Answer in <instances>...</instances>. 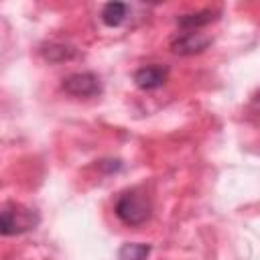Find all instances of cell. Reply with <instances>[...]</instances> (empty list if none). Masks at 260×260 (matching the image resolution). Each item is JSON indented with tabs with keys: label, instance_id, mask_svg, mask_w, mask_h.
Wrapping results in <instances>:
<instances>
[{
	"label": "cell",
	"instance_id": "obj_4",
	"mask_svg": "<svg viewBox=\"0 0 260 260\" xmlns=\"http://www.w3.org/2000/svg\"><path fill=\"white\" fill-rule=\"evenodd\" d=\"M211 45V37L199 30H183L171 39V51L177 55H197Z\"/></svg>",
	"mask_w": 260,
	"mask_h": 260
},
{
	"label": "cell",
	"instance_id": "obj_7",
	"mask_svg": "<svg viewBox=\"0 0 260 260\" xmlns=\"http://www.w3.org/2000/svg\"><path fill=\"white\" fill-rule=\"evenodd\" d=\"M128 16V4L124 2H108L102 6V12H100V18L106 26L114 28V26H120Z\"/></svg>",
	"mask_w": 260,
	"mask_h": 260
},
{
	"label": "cell",
	"instance_id": "obj_6",
	"mask_svg": "<svg viewBox=\"0 0 260 260\" xmlns=\"http://www.w3.org/2000/svg\"><path fill=\"white\" fill-rule=\"evenodd\" d=\"M217 18H219V10H197V12L179 16L177 18V24L183 30H199V28L215 22Z\"/></svg>",
	"mask_w": 260,
	"mask_h": 260
},
{
	"label": "cell",
	"instance_id": "obj_3",
	"mask_svg": "<svg viewBox=\"0 0 260 260\" xmlns=\"http://www.w3.org/2000/svg\"><path fill=\"white\" fill-rule=\"evenodd\" d=\"M63 91L73 95V98H93L102 93V81L95 73L91 71H81V73H71L63 79L61 83Z\"/></svg>",
	"mask_w": 260,
	"mask_h": 260
},
{
	"label": "cell",
	"instance_id": "obj_2",
	"mask_svg": "<svg viewBox=\"0 0 260 260\" xmlns=\"http://www.w3.org/2000/svg\"><path fill=\"white\" fill-rule=\"evenodd\" d=\"M39 225V213L20 203H6L0 211V232L2 236H18L30 232Z\"/></svg>",
	"mask_w": 260,
	"mask_h": 260
},
{
	"label": "cell",
	"instance_id": "obj_8",
	"mask_svg": "<svg viewBox=\"0 0 260 260\" xmlns=\"http://www.w3.org/2000/svg\"><path fill=\"white\" fill-rule=\"evenodd\" d=\"M41 55L51 61V63H61V61H69L77 55V51L71 47V45H63V43H49V45H43L41 49Z\"/></svg>",
	"mask_w": 260,
	"mask_h": 260
},
{
	"label": "cell",
	"instance_id": "obj_1",
	"mask_svg": "<svg viewBox=\"0 0 260 260\" xmlns=\"http://www.w3.org/2000/svg\"><path fill=\"white\" fill-rule=\"evenodd\" d=\"M114 211L118 215V219L130 228L142 225L148 215H150V201L148 197L138 191V189H128L124 193H120V197L116 199Z\"/></svg>",
	"mask_w": 260,
	"mask_h": 260
},
{
	"label": "cell",
	"instance_id": "obj_9",
	"mask_svg": "<svg viewBox=\"0 0 260 260\" xmlns=\"http://www.w3.org/2000/svg\"><path fill=\"white\" fill-rule=\"evenodd\" d=\"M148 254H150V246L148 244L128 242L118 250V260H146Z\"/></svg>",
	"mask_w": 260,
	"mask_h": 260
},
{
	"label": "cell",
	"instance_id": "obj_5",
	"mask_svg": "<svg viewBox=\"0 0 260 260\" xmlns=\"http://www.w3.org/2000/svg\"><path fill=\"white\" fill-rule=\"evenodd\" d=\"M167 77H169V67L167 65H158V63H152V65L140 67L134 73V83H136V87H140L144 91H150V89L160 87L167 81Z\"/></svg>",
	"mask_w": 260,
	"mask_h": 260
}]
</instances>
